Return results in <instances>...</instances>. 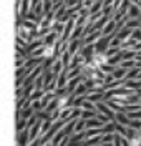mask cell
I'll return each instance as SVG.
<instances>
[{"label": "cell", "mask_w": 141, "mask_h": 146, "mask_svg": "<svg viewBox=\"0 0 141 146\" xmlns=\"http://www.w3.org/2000/svg\"><path fill=\"white\" fill-rule=\"evenodd\" d=\"M130 145L131 146H141V131L138 135H134V136L130 139Z\"/></svg>", "instance_id": "cell-7"}, {"label": "cell", "mask_w": 141, "mask_h": 146, "mask_svg": "<svg viewBox=\"0 0 141 146\" xmlns=\"http://www.w3.org/2000/svg\"><path fill=\"white\" fill-rule=\"evenodd\" d=\"M42 146H53V143H52V141H48V143H45V145H42Z\"/></svg>", "instance_id": "cell-11"}, {"label": "cell", "mask_w": 141, "mask_h": 146, "mask_svg": "<svg viewBox=\"0 0 141 146\" xmlns=\"http://www.w3.org/2000/svg\"><path fill=\"white\" fill-rule=\"evenodd\" d=\"M96 110L101 111V113H105L108 118H111V119H115V116H116V111H115L106 101H98V103H96Z\"/></svg>", "instance_id": "cell-1"}, {"label": "cell", "mask_w": 141, "mask_h": 146, "mask_svg": "<svg viewBox=\"0 0 141 146\" xmlns=\"http://www.w3.org/2000/svg\"><path fill=\"white\" fill-rule=\"evenodd\" d=\"M128 15L130 18H141V7L138 3H131L128 9Z\"/></svg>", "instance_id": "cell-4"}, {"label": "cell", "mask_w": 141, "mask_h": 146, "mask_svg": "<svg viewBox=\"0 0 141 146\" xmlns=\"http://www.w3.org/2000/svg\"><path fill=\"white\" fill-rule=\"evenodd\" d=\"M95 2H96V0H81V7H83V9H91V7H93V3Z\"/></svg>", "instance_id": "cell-8"}, {"label": "cell", "mask_w": 141, "mask_h": 146, "mask_svg": "<svg viewBox=\"0 0 141 146\" xmlns=\"http://www.w3.org/2000/svg\"><path fill=\"white\" fill-rule=\"evenodd\" d=\"M138 2H140V0H131V3H138Z\"/></svg>", "instance_id": "cell-12"}, {"label": "cell", "mask_w": 141, "mask_h": 146, "mask_svg": "<svg viewBox=\"0 0 141 146\" xmlns=\"http://www.w3.org/2000/svg\"><path fill=\"white\" fill-rule=\"evenodd\" d=\"M124 86H126V88H130V90H133V91L140 90V88H141V78H133V80H126Z\"/></svg>", "instance_id": "cell-5"}, {"label": "cell", "mask_w": 141, "mask_h": 146, "mask_svg": "<svg viewBox=\"0 0 141 146\" xmlns=\"http://www.w3.org/2000/svg\"><path fill=\"white\" fill-rule=\"evenodd\" d=\"M126 75H128V68H123V66H116L115 68V72H113V76L116 78V80H123V78H126Z\"/></svg>", "instance_id": "cell-6"}, {"label": "cell", "mask_w": 141, "mask_h": 146, "mask_svg": "<svg viewBox=\"0 0 141 146\" xmlns=\"http://www.w3.org/2000/svg\"><path fill=\"white\" fill-rule=\"evenodd\" d=\"M98 146H115V141H113V143H103V141H101Z\"/></svg>", "instance_id": "cell-10"}, {"label": "cell", "mask_w": 141, "mask_h": 146, "mask_svg": "<svg viewBox=\"0 0 141 146\" xmlns=\"http://www.w3.org/2000/svg\"><path fill=\"white\" fill-rule=\"evenodd\" d=\"M131 36L134 38V40H141V27L134 28V30H133V33H131Z\"/></svg>", "instance_id": "cell-9"}, {"label": "cell", "mask_w": 141, "mask_h": 146, "mask_svg": "<svg viewBox=\"0 0 141 146\" xmlns=\"http://www.w3.org/2000/svg\"><path fill=\"white\" fill-rule=\"evenodd\" d=\"M116 32H118V23H116L115 18H110V20L106 22V25L103 27V30H101L103 35H113V33H116Z\"/></svg>", "instance_id": "cell-3"}, {"label": "cell", "mask_w": 141, "mask_h": 146, "mask_svg": "<svg viewBox=\"0 0 141 146\" xmlns=\"http://www.w3.org/2000/svg\"><path fill=\"white\" fill-rule=\"evenodd\" d=\"M90 62H91V63H93L95 66L101 68L103 65L108 63V55H106V52H96V53L93 55V58H91Z\"/></svg>", "instance_id": "cell-2"}, {"label": "cell", "mask_w": 141, "mask_h": 146, "mask_svg": "<svg viewBox=\"0 0 141 146\" xmlns=\"http://www.w3.org/2000/svg\"><path fill=\"white\" fill-rule=\"evenodd\" d=\"M140 78H141V73H140Z\"/></svg>", "instance_id": "cell-13"}]
</instances>
